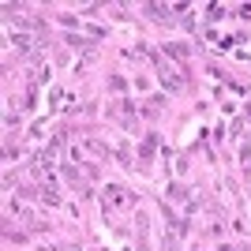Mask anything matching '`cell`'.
Here are the masks:
<instances>
[{
	"label": "cell",
	"mask_w": 251,
	"mask_h": 251,
	"mask_svg": "<svg viewBox=\"0 0 251 251\" xmlns=\"http://www.w3.org/2000/svg\"><path fill=\"white\" fill-rule=\"evenodd\" d=\"M11 42H15V49H19V52H30L34 49V38H30V34H11Z\"/></svg>",
	"instance_id": "obj_1"
}]
</instances>
